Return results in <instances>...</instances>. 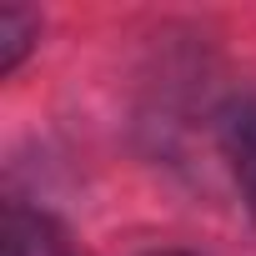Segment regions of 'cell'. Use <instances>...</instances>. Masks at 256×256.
<instances>
[{
	"label": "cell",
	"mask_w": 256,
	"mask_h": 256,
	"mask_svg": "<svg viewBox=\"0 0 256 256\" xmlns=\"http://www.w3.org/2000/svg\"><path fill=\"white\" fill-rule=\"evenodd\" d=\"M221 156L241 191V206L256 216V96H241L221 110Z\"/></svg>",
	"instance_id": "obj_1"
},
{
	"label": "cell",
	"mask_w": 256,
	"mask_h": 256,
	"mask_svg": "<svg viewBox=\"0 0 256 256\" xmlns=\"http://www.w3.org/2000/svg\"><path fill=\"white\" fill-rule=\"evenodd\" d=\"M0 251L6 256H76L70 251V236L46 216V211H30V206H6V226H0Z\"/></svg>",
	"instance_id": "obj_2"
},
{
	"label": "cell",
	"mask_w": 256,
	"mask_h": 256,
	"mask_svg": "<svg viewBox=\"0 0 256 256\" xmlns=\"http://www.w3.org/2000/svg\"><path fill=\"white\" fill-rule=\"evenodd\" d=\"M40 40V16L26 6H0V80L16 76L20 60L36 50Z\"/></svg>",
	"instance_id": "obj_3"
},
{
	"label": "cell",
	"mask_w": 256,
	"mask_h": 256,
	"mask_svg": "<svg viewBox=\"0 0 256 256\" xmlns=\"http://www.w3.org/2000/svg\"><path fill=\"white\" fill-rule=\"evenodd\" d=\"M156 256H191V251H156Z\"/></svg>",
	"instance_id": "obj_4"
}]
</instances>
